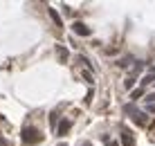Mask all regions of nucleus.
<instances>
[{
  "label": "nucleus",
  "mask_w": 155,
  "mask_h": 146,
  "mask_svg": "<svg viewBox=\"0 0 155 146\" xmlns=\"http://www.w3.org/2000/svg\"><path fill=\"white\" fill-rule=\"evenodd\" d=\"M58 56H61L63 61H68V50H63V47H58Z\"/></svg>",
  "instance_id": "obj_11"
},
{
  "label": "nucleus",
  "mask_w": 155,
  "mask_h": 146,
  "mask_svg": "<svg viewBox=\"0 0 155 146\" xmlns=\"http://www.w3.org/2000/svg\"><path fill=\"white\" fill-rule=\"evenodd\" d=\"M104 142H106V146H119V142H113L110 137H104Z\"/></svg>",
  "instance_id": "obj_13"
},
{
  "label": "nucleus",
  "mask_w": 155,
  "mask_h": 146,
  "mask_svg": "<svg viewBox=\"0 0 155 146\" xmlns=\"http://www.w3.org/2000/svg\"><path fill=\"white\" fill-rule=\"evenodd\" d=\"M146 104H155V92H151V95H146Z\"/></svg>",
  "instance_id": "obj_14"
},
{
  "label": "nucleus",
  "mask_w": 155,
  "mask_h": 146,
  "mask_svg": "<svg viewBox=\"0 0 155 146\" xmlns=\"http://www.w3.org/2000/svg\"><path fill=\"white\" fill-rule=\"evenodd\" d=\"M151 83H155V74H146V77L142 79V88L144 85H151Z\"/></svg>",
  "instance_id": "obj_9"
},
{
  "label": "nucleus",
  "mask_w": 155,
  "mask_h": 146,
  "mask_svg": "<svg viewBox=\"0 0 155 146\" xmlns=\"http://www.w3.org/2000/svg\"><path fill=\"white\" fill-rule=\"evenodd\" d=\"M47 14H50V18L54 20V25L56 27H63V20H61V16L56 14V9H52V7H47Z\"/></svg>",
  "instance_id": "obj_6"
},
{
  "label": "nucleus",
  "mask_w": 155,
  "mask_h": 146,
  "mask_svg": "<svg viewBox=\"0 0 155 146\" xmlns=\"http://www.w3.org/2000/svg\"><path fill=\"white\" fill-rule=\"evenodd\" d=\"M72 32H74L77 36H90V34H92V29H90L85 23H81V20H77V23L72 25Z\"/></svg>",
  "instance_id": "obj_2"
},
{
  "label": "nucleus",
  "mask_w": 155,
  "mask_h": 146,
  "mask_svg": "<svg viewBox=\"0 0 155 146\" xmlns=\"http://www.w3.org/2000/svg\"><path fill=\"white\" fill-rule=\"evenodd\" d=\"M20 139H23V144L31 146V144H38L41 139H43V135H41L38 128H34V126H25V128H23V135H20Z\"/></svg>",
  "instance_id": "obj_1"
},
{
  "label": "nucleus",
  "mask_w": 155,
  "mask_h": 146,
  "mask_svg": "<svg viewBox=\"0 0 155 146\" xmlns=\"http://www.w3.org/2000/svg\"><path fill=\"white\" fill-rule=\"evenodd\" d=\"M83 79L88 81V83H94V81H92V79H94V77H92V72H83Z\"/></svg>",
  "instance_id": "obj_12"
},
{
  "label": "nucleus",
  "mask_w": 155,
  "mask_h": 146,
  "mask_svg": "<svg viewBox=\"0 0 155 146\" xmlns=\"http://www.w3.org/2000/svg\"><path fill=\"white\" fill-rule=\"evenodd\" d=\"M119 139H121V146H135V137H133V133L130 131H121V135H119Z\"/></svg>",
  "instance_id": "obj_4"
},
{
  "label": "nucleus",
  "mask_w": 155,
  "mask_h": 146,
  "mask_svg": "<svg viewBox=\"0 0 155 146\" xmlns=\"http://www.w3.org/2000/svg\"><path fill=\"white\" fill-rule=\"evenodd\" d=\"M124 85H126L128 90H133V85H135V79H133V77H128V79L124 81Z\"/></svg>",
  "instance_id": "obj_10"
},
{
  "label": "nucleus",
  "mask_w": 155,
  "mask_h": 146,
  "mask_svg": "<svg viewBox=\"0 0 155 146\" xmlns=\"http://www.w3.org/2000/svg\"><path fill=\"white\" fill-rule=\"evenodd\" d=\"M142 95H144V88H133V90H130V99H135V101L140 99Z\"/></svg>",
  "instance_id": "obj_8"
},
{
  "label": "nucleus",
  "mask_w": 155,
  "mask_h": 146,
  "mask_svg": "<svg viewBox=\"0 0 155 146\" xmlns=\"http://www.w3.org/2000/svg\"><path fill=\"white\" fill-rule=\"evenodd\" d=\"M70 128H72V121H70V119H63V121L56 126V135H58V137H63V135L70 131Z\"/></svg>",
  "instance_id": "obj_5"
},
{
  "label": "nucleus",
  "mask_w": 155,
  "mask_h": 146,
  "mask_svg": "<svg viewBox=\"0 0 155 146\" xmlns=\"http://www.w3.org/2000/svg\"><path fill=\"white\" fill-rule=\"evenodd\" d=\"M81 146H92V144H90V142H83V144H81Z\"/></svg>",
  "instance_id": "obj_16"
},
{
  "label": "nucleus",
  "mask_w": 155,
  "mask_h": 146,
  "mask_svg": "<svg viewBox=\"0 0 155 146\" xmlns=\"http://www.w3.org/2000/svg\"><path fill=\"white\" fill-rule=\"evenodd\" d=\"M146 112H148V115H155V104H148L146 106Z\"/></svg>",
  "instance_id": "obj_15"
},
{
  "label": "nucleus",
  "mask_w": 155,
  "mask_h": 146,
  "mask_svg": "<svg viewBox=\"0 0 155 146\" xmlns=\"http://www.w3.org/2000/svg\"><path fill=\"white\" fill-rule=\"evenodd\" d=\"M130 119H133V121H135V124H137V126H146V121H148V119H146V112H142V110H137V108H135V110H133V112H130Z\"/></svg>",
  "instance_id": "obj_3"
},
{
  "label": "nucleus",
  "mask_w": 155,
  "mask_h": 146,
  "mask_svg": "<svg viewBox=\"0 0 155 146\" xmlns=\"http://www.w3.org/2000/svg\"><path fill=\"white\" fill-rule=\"evenodd\" d=\"M56 146H65V144H56Z\"/></svg>",
  "instance_id": "obj_17"
},
{
  "label": "nucleus",
  "mask_w": 155,
  "mask_h": 146,
  "mask_svg": "<svg viewBox=\"0 0 155 146\" xmlns=\"http://www.w3.org/2000/svg\"><path fill=\"white\" fill-rule=\"evenodd\" d=\"M135 61V58L133 56H124V58H119V61H117V65H119L121 70H126V68H130V63Z\"/></svg>",
  "instance_id": "obj_7"
}]
</instances>
